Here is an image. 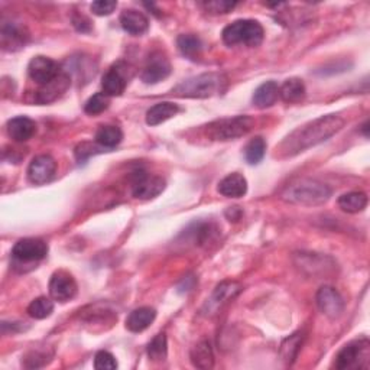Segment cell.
<instances>
[{"mask_svg": "<svg viewBox=\"0 0 370 370\" xmlns=\"http://www.w3.org/2000/svg\"><path fill=\"white\" fill-rule=\"evenodd\" d=\"M345 123V119L337 114H327L315 119V121L294 130L282 142L281 149L289 156L307 151L338 134Z\"/></svg>", "mask_w": 370, "mask_h": 370, "instance_id": "cell-1", "label": "cell"}, {"mask_svg": "<svg viewBox=\"0 0 370 370\" xmlns=\"http://www.w3.org/2000/svg\"><path fill=\"white\" fill-rule=\"evenodd\" d=\"M227 78L219 73H207L180 83L173 92L180 97L190 99H207L221 95L226 90Z\"/></svg>", "mask_w": 370, "mask_h": 370, "instance_id": "cell-2", "label": "cell"}, {"mask_svg": "<svg viewBox=\"0 0 370 370\" xmlns=\"http://www.w3.org/2000/svg\"><path fill=\"white\" fill-rule=\"evenodd\" d=\"M332 197V188L327 184L315 180H301L282 193V198L291 204L321 206Z\"/></svg>", "mask_w": 370, "mask_h": 370, "instance_id": "cell-3", "label": "cell"}, {"mask_svg": "<svg viewBox=\"0 0 370 370\" xmlns=\"http://www.w3.org/2000/svg\"><path fill=\"white\" fill-rule=\"evenodd\" d=\"M223 41L229 47L246 45V47H259L265 36L262 25L258 21L241 19L236 21L223 29Z\"/></svg>", "mask_w": 370, "mask_h": 370, "instance_id": "cell-4", "label": "cell"}, {"mask_svg": "<svg viewBox=\"0 0 370 370\" xmlns=\"http://www.w3.org/2000/svg\"><path fill=\"white\" fill-rule=\"evenodd\" d=\"M254 127V119L249 116H236L221 119L207 126V135L214 140H232L249 134Z\"/></svg>", "mask_w": 370, "mask_h": 370, "instance_id": "cell-5", "label": "cell"}, {"mask_svg": "<svg viewBox=\"0 0 370 370\" xmlns=\"http://www.w3.org/2000/svg\"><path fill=\"white\" fill-rule=\"evenodd\" d=\"M370 359V343L367 338L350 341L343 347L337 356L334 366L340 370L349 369H366Z\"/></svg>", "mask_w": 370, "mask_h": 370, "instance_id": "cell-6", "label": "cell"}, {"mask_svg": "<svg viewBox=\"0 0 370 370\" xmlns=\"http://www.w3.org/2000/svg\"><path fill=\"white\" fill-rule=\"evenodd\" d=\"M243 286L239 282L234 281H224L220 285L216 286L213 291V294L206 301L204 307H203V314L206 317H213L219 314V311L227 306V304L234 299L237 295L242 293Z\"/></svg>", "mask_w": 370, "mask_h": 370, "instance_id": "cell-7", "label": "cell"}, {"mask_svg": "<svg viewBox=\"0 0 370 370\" xmlns=\"http://www.w3.org/2000/svg\"><path fill=\"white\" fill-rule=\"evenodd\" d=\"M48 255V245L41 239H21L12 249V256L21 263H34L45 259Z\"/></svg>", "mask_w": 370, "mask_h": 370, "instance_id": "cell-8", "label": "cell"}, {"mask_svg": "<svg viewBox=\"0 0 370 370\" xmlns=\"http://www.w3.org/2000/svg\"><path fill=\"white\" fill-rule=\"evenodd\" d=\"M28 74L39 86H47L61 74L60 65L48 57H34L28 65Z\"/></svg>", "mask_w": 370, "mask_h": 370, "instance_id": "cell-9", "label": "cell"}, {"mask_svg": "<svg viewBox=\"0 0 370 370\" xmlns=\"http://www.w3.org/2000/svg\"><path fill=\"white\" fill-rule=\"evenodd\" d=\"M165 190V181L161 177H149L143 171H136L132 184V194L139 200H151Z\"/></svg>", "mask_w": 370, "mask_h": 370, "instance_id": "cell-10", "label": "cell"}, {"mask_svg": "<svg viewBox=\"0 0 370 370\" xmlns=\"http://www.w3.org/2000/svg\"><path fill=\"white\" fill-rule=\"evenodd\" d=\"M317 306L328 319H338L345 311V299L333 286H321L315 297Z\"/></svg>", "mask_w": 370, "mask_h": 370, "instance_id": "cell-11", "label": "cell"}, {"mask_svg": "<svg viewBox=\"0 0 370 370\" xmlns=\"http://www.w3.org/2000/svg\"><path fill=\"white\" fill-rule=\"evenodd\" d=\"M77 282L69 272L58 271L51 276L49 294L54 301L67 302L77 295Z\"/></svg>", "mask_w": 370, "mask_h": 370, "instance_id": "cell-12", "label": "cell"}, {"mask_svg": "<svg viewBox=\"0 0 370 370\" xmlns=\"http://www.w3.org/2000/svg\"><path fill=\"white\" fill-rule=\"evenodd\" d=\"M57 162L49 155L35 156L28 166V180L35 185L49 182L56 177Z\"/></svg>", "mask_w": 370, "mask_h": 370, "instance_id": "cell-13", "label": "cell"}, {"mask_svg": "<svg viewBox=\"0 0 370 370\" xmlns=\"http://www.w3.org/2000/svg\"><path fill=\"white\" fill-rule=\"evenodd\" d=\"M171 74V64L162 52H153L148 58L142 71V82L147 84H156Z\"/></svg>", "mask_w": 370, "mask_h": 370, "instance_id": "cell-14", "label": "cell"}, {"mask_svg": "<svg viewBox=\"0 0 370 370\" xmlns=\"http://www.w3.org/2000/svg\"><path fill=\"white\" fill-rule=\"evenodd\" d=\"M29 35L26 28L16 22H5L2 25V34H0V42L6 51H18L28 42Z\"/></svg>", "mask_w": 370, "mask_h": 370, "instance_id": "cell-15", "label": "cell"}, {"mask_svg": "<svg viewBox=\"0 0 370 370\" xmlns=\"http://www.w3.org/2000/svg\"><path fill=\"white\" fill-rule=\"evenodd\" d=\"M8 135L16 142L29 140L36 134V125L32 119L26 116L13 117L6 125Z\"/></svg>", "mask_w": 370, "mask_h": 370, "instance_id": "cell-16", "label": "cell"}, {"mask_svg": "<svg viewBox=\"0 0 370 370\" xmlns=\"http://www.w3.org/2000/svg\"><path fill=\"white\" fill-rule=\"evenodd\" d=\"M121 25L123 31L130 35H142L148 31L149 21L142 12L135 9H126L121 15Z\"/></svg>", "mask_w": 370, "mask_h": 370, "instance_id": "cell-17", "label": "cell"}, {"mask_svg": "<svg viewBox=\"0 0 370 370\" xmlns=\"http://www.w3.org/2000/svg\"><path fill=\"white\" fill-rule=\"evenodd\" d=\"M156 319V311L151 307H140L132 311L126 319V328L132 333H142Z\"/></svg>", "mask_w": 370, "mask_h": 370, "instance_id": "cell-18", "label": "cell"}, {"mask_svg": "<svg viewBox=\"0 0 370 370\" xmlns=\"http://www.w3.org/2000/svg\"><path fill=\"white\" fill-rule=\"evenodd\" d=\"M126 84H127L126 75L121 70H119V65H116V67H112L108 73L103 75V80H101L103 92L104 95H108L109 97L122 96L125 88H126Z\"/></svg>", "mask_w": 370, "mask_h": 370, "instance_id": "cell-19", "label": "cell"}, {"mask_svg": "<svg viewBox=\"0 0 370 370\" xmlns=\"http://www.w3.org/2000/svg\"><path fill=\"white\" fill-rule=\"evenodd\" d=\"M217 190L224 197L241 198V197L246 195V193H247V181L243 175L234 173V174L224 177L220 181Z\"/></svg>", "mask_w": 370, "mask_h": 370, "instance_id": "cell-20", "label": "cell"}, {"mask_svg": "<svg viewBox=\"0 0 370 370\" xmlns=\"http://www.w3.org/2000/svg\"><path fill=\"white\" fill-rule=\"evenodd\" d=\"M69 86H70V77L60 74L54 82H51L47 86H42V88L38 91L36 101L42 103V104L54 101L62 95L65 90L69 88Z\"/></svg>", "mask_w": 370, "mask_h": 370, "instance_id": "cell-21", "label": "cell"}, {"mask_svg": "<svg viewBox=\"0 0 370 370\" xmlns=\"http://www.w3.org/2000/svg\"><path fill=\"white\" fill-rule=\"evenodd\" d=\"M180 112L178 104L171 103V101H162L158 103L147 112V123L149 126H158L164 122H166L168 119L174 117Z\"/></svg>", "mask_w": 370, "mask_h": 370, "instance_id": "cell-22", "label": "cell"}, {"mask_svg": "<svg viewBox=\"0 0 370 370\" xmlns=\"http://www.w3.org/2000/svg\"><path fill=\"white\" fill-rule=\"evenodd\" d=\"M278 97H280V86L275 82H267L255 90L254 103L259 109H267L276 103Z\"/></svg>", "mask_w": 370, "mask_h": 370, "instance_id": "cell-23", "label": "cell"}, {"mask_svg": "<svg viewBox=\"0 0 370 370\" xmlns=\"http://www.w3.org/2000/svg\"><path fill=\"white\" fill-rule=\"evenodd\" d=\"M123 139V132L117 126H101L96 134V143L103 149H113Z\"/></svg>", "mask_w": 370, "mask_h": 370, "instance_id": "cell-24", "label": "cell"}, {"mask_svg": "<svg viewBox=\"0 0 370 370\" xmlns=\"http://www.w3.org/2000/svg\"><path fill=\"white\" fill-rule=\"evenodd\" d=\"M191 362L197 369H211L214 366V354L211 345L203 340L191 352Z\"/></svg>", "mask_w": 370, "mask_h": 370, "instance_id": "cell-25", "label": "cell"}, {"mask_svg": "<svg viewBox=\"0 0 370 370\" xmlns=\"http://www.w3.org/2000/svg\"><path fill=\"white\" fill-rule=\"evenodd\" d=\"M337 203L343 211H346V213H350V214H356V213H360V211L366 208L367 195L360 191H353V193L343 194L338 198Z\"/></svg>", "mask_w": 370, "mask_h": 370, "instance_id": "cell-26", "label": "cell"}, {"mask_svg": "<svg viewBox=\"0 0 370 370\" xmlns=\"http://www.w3.org/2000/svg\"><path fill=\"white\" fill-rule=\"evenodd\" d=\"M306 96V86L299 78H288L280 87V97L286 103H297Z\"/></svg>", "mask_w": 370, "mask_h": 370, "instance_id": "cell-27", "label": "cell"}, {"mask_svg": "<svg viewBox=\"0 0 370 370\" xmlns=\"http://www.w3.org/2000/svg\"><path fill=\"white\" fill-rule=\"evenodd\" d=\"M177 45H178V49L181 51V54L191 60H195L198 56H200V52L203 49L201 39L193 34L180 35L177 38Z\"/></svg>", "mask_w": 370, "mask_h": 370, "instance_id": "cell-28", "label": "cell"}, {"mask_svg": "<svg viewBox=\"0 0 370 370\" xmlns=\"http://www.w3.org/2000/svg\"><path fill=\"white\" fill-rule=\"evenodd\" d=\"M306 338L304 333L298 332L293 336H289L285 338L281 345V358L286 365H293V362L297 359V356L299 353V349L302 346V341Z\"/></svg>", "mask_w": 370, "mask_h": 370, "instance_id": "cell-29", "label": "cell"}, {"mask_svg": "<svg viewBox=\"0 0 370 370\" xmlns=\"http://www.w3.org/2000/svg\"><path fill=\"white\" fill-rule=\"evenodd\" d=\"M298 258H299V262L297 263V265L304 272H308L310 275L327 273V271H325L327 258L319 256L315 254H299Z\"/></svg>", "mask_w": 370, "mask_h": 370, "instance_id": "cell-30", "label": "cell"}, {"mask_svg": "<svg viewBox=\"0 0 370 370\" xmlns=\"http://www.w3.org/2000/svg\"><path fill=\"white\" fill-rule=\"evenodd\" d=\"M267 152V142L263 138L256 136L255 139L250 140L245 148V158L250 165L259 164Z\"/></svg>", "mask_w": 370, "mask_h": 370, "instance_id": "cell-31", "label": "cell"}, {"mask_svg": "<svg viewBox=\"0 0 370 370\" xmlns=\"http://www.w3.org/2000/svg\"><path fill=\"white\" fill-rule=\"evenodd\" d=\"M54 311V301H51L47 297H39L34 299L29 307H28V314L35 320H45Z\"/></svg>", "mask_w": 370, "mask_h": 370, "instance_id": "cell-32", "label": "cell"}, {"mask_svg": "<svg viewBox=\"0 0 370 370\" xmlns=\"http://www.w3.org/2000/svg\"><path fill=\"white\" fill-rule=\"evenodd\" d=\"M166 354H168V345L165 333L156 334L148 345L149 359L153 362H162L166 359Z\"/></svg>", "mask_w": 370, "mask_h": 370, "instance_id": "cell-33", "label": "cell"}, {"mask_svg": "<svg viewBox=\"0 0 370 370\" xmlns=\"http://www.w3.org/2000/svg\"><path fill=\"white\" fill-rule=\"evenodd\" d=\"M110 104V97L108 95H104V92H96L95 96H91L86 104H84V112L87 114H100L104 110H108Z\"/></svg>", "mask_w": 370, "mask_h": 370, "instance_id": "cell-34", "label": "cell"}, {"mask_svg": "<svg viewBox=\"0 0 370 370\" xmlns=\"http://www.w3.org/2000/svg\"><path fill=\"white\" fill-rule=\"evenodd\" d=\"M95 367L97 370H114L117 369V360L112 353L100 350L95 358Z\"/></svg>", "mask_w": 370, "mask_h": 370, "instance_id": "cell-35", "label": "cell"}, {"mask_svg": "<svg viewBox=\"0 0 370 370\" xmlns=\"http://www.w3.org/2000/svg\"><path fill=\"white\" fill-rule=\"evenodd\" d=\"M117 8V2L113 0H97V2H92L90 9L97 16H109L114 12Z\"/></svg>", "mask_w": 370, "mask_h": 370, "instance_id": "cell-36", "label": "cell"}, {"mask_svg": "<svg viewBox=\"0 0 370 370\" xmlns=\"http://www.w3.org/2000/svg\"><path fill=\"white\" fill-rule=\"evenodd\" d=\"M237 3L236 2H226V0H214V2H206L203 6L211 13H227L230 12Z\"/></svg>", "mask_w": 370, "mask_h": 370, "instance_id": "cell-37", "label": "cell"}, {"mask_svg": "<svg viewBox=\"0 0 370 370\" xmlns=\"http://www.w3.org/2000/svg\"><path fill=\"white\" fill-rule=\"evenodd\" d=\"M97 152H100V151H97V148L92 147V145L88 142H84L82 145H78V147L75 148V158H77V161L84 162L86 160H88L90 156H92Z\"/></svg>", "mask_w": 370, "mask_h": 370, "instance_id": "cell-38", "label": "cell"}]
</instances>
